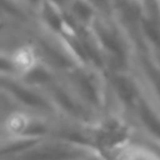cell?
I'll return each mask as SVG.
<instances>
[{
    "instance_id": "6da1fadb",
    "label": "cell",
    "mask_w": 160,
    "mask_h": 160,
    "mask_svg": "<svg viewBox=\"0 0 160 160\" xmlns=\"http://www.w3.org/2000/svg\"><path fill=\"white\" fill-rule=\"evenodd\" d=\"M115 160H160V152L146 144L124 140L114 148Z\"/></svg>"
},
{
    "instance_id": "7a4b0ae2",
    "label": "cell",
    "mask_w": 160,
    "mask_h": 160,
    "mask_svg": "<svg viewBox=\"0 0 160 160\" xmlns=\"http://www.w3.org/2000/svg\"><path fill=\"white\" fill-rule=\"evenodd\" d=\"M134 1H135V0H134ZM136 1H138V0H136Z\"/></svg>"
}]
</instances>
